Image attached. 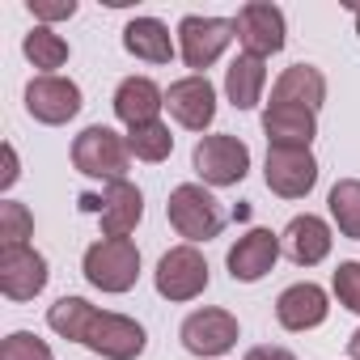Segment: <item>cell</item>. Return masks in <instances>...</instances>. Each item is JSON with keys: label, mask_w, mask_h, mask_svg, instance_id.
Wrapping results in <instances>:
<instances>
[{"label": "cell", "mask_w": 360, "mask_h": 360, "mask_svg": "<svg viewBox=\"0 0 360 360\" xmlns=\"http://www.w3.org/2000/svg\"><path fill=\"white\" fill-rule=\"evenodd\" d=\"M280 246H284V255L297 267H318L330 255V229H326L322 217L305 212V217H292L288 221V229L280 233Z\"/></svg>", "instance_id": "16"}, {"label": "cell", "mask_w": 360, "mask_h": 360, "mask_svg": "<svg viewBox=\"0 0 360 360\" xmlns=\"http://www.w3.org/2000/svg\"><path fill=\"white\" fill-rule=\"evenodd\" d=\"M123 47L136 56V60H148V64H169L174 60V39L169 30L157 22V18H136L123 26Z\"/></svg>", "instance_id": "21"}, {"label": "cell", "mask_w": 360, "mask_h": 360, "mask_svg": "<svg viewBox=\"0 0 360 360\" xmlns=\"http://www.w3.org/2000/svg\"><path fill=\"white\" fill-rule=\"evenodd\" d=\"M352 13H356V34H360V5H352Z\"/></svg>", "instance_id": "33"}, {"label": "cell", "mask_w": 360, "mask_h": 360, "mask_svg": "<svg viewBox=\"0 0 360 360\" xmlns=\"http://www.w3.org/2000/svg\"><path fill=\"white\" fill-rule=\"evenodd\" d=\"M208 288V259L195 246H174L157 263V292L165 301H195Z\"/></svg>", "instance_id": "6"}, {"label": "cell", "mask_w": 360, "mask_h": 360, "mask_svg": "<svg viewBox=\"0 0 360 360\" xmlns=\"http://www.w3.org/2000/svg\"><path fill=\"white\" fill-rule=\"evenodd\" d=\"M72 165H77L85 178L123 183V178H127V165H131V148H127V140H123L115 127L94 123V127H85V131L72 140Z\"/></svg>", "instance_id": "3"}, {"label": "cell", "mask_w": 360, "mask_h": 360, "mask_svg": "<svg viewBox=\"0 0 360 360\" xmlns=\"http://www.w3.org/2000/svg\"><path fill=\"white\" fill-rule=\"evenodd\" d=\"M18 174H22V169H18V153H13V144H5V174H0V187L9 191V187L18 183Z\"/></svg>", "instance_id": "31"}, {"label": "cell", "mask_w": 360, "mask_h": 360, "mask_svg": "<svg viewBox=\"0 0 360 360\" xmlns=\"http://www.w3.org/2000/svg\"><path fill=\"white\" fill-rule=\"evenodd\" d=\"M195 161V174L204 178L208 187H238L246 169H250V148L238 140V136H204L191 153Z\"/></svg>", "instance_id": "5"}, {"label": "cell", "mask_w": 360, "mask_h": 360, "mask_svg": "<svg viewBox=\"0 0 360 360\" xmlns=\"http://www.w3.org/2000/svg\"><path fill=\"white\" fill-rule=\"evenodd\" d=\"M326 204H330V221L339 225V233L360 242V178H343V183H335Z\"/></svg>", "instance_id": "24"}, {"label": "cell", "mask_w": 360, "mask_h": 360, "mask_svg": "<svg viewBox=\"0 0 360 360\" xmlns=\"http://www.w3.org/2000/svg\"><path fill=\"white\" fill-rule=\"evenodd\" d=\"M140 276V250L131 238H102L85 250V280L102 292H127Z\"/></svg>", "instance_id": "4"}, {"label": "cell", "mask_w": 360, "mask_h": 360, "mask_svg": "<svg viewBox=\"0 0 360 360\" xmlns=\"http://www.w3.org/2000/svg\"><path fill=\"white\" fill-rule=\"evenodd\" d=\"M263 178L280 200H305L318 183V161L309 148H267Z\"/></svg>", "instance_id": "10"}, {"label": "cell", "mask_w": 360, "mask_h": 360, "mask_svg": "<svg viewBox=\"0 0 360 360\" xmlns=\"http://www.w3.org/2000/svg\"><path fill=\"white\" fill-rule=\"evenodd\" d=\"M246 360H297L288 347H276V343H263V347H250Z\"/></svg>", "instance_id": "30"}, {"label": "cell", "mask_w": 360, "mask_h": 360, "mask_svg": "<svg viewBox=\"0 0 360 360\" xmlns=\"http://www.w3.org/2000/svg\"><path fill=\"white\" fill-rule=\"evenodd\" d=\"M165 106V94L157 81L148 77H127L119 81L115 89V115L127 123V127H140V123H157V110Z\"/></svg>", "instance_id": "20"}, {"label": "cell", "mask_w": 360, "mask_h": 360, "mask_svg": "<svg viewBox=\"0 0 360 360\" xmlns=\"http://www.w3.org/2000/svg\"><path fill=\"white\" fill-rule=\"evenodd\" d=\"M26 110L39 123L60 127V123L77 119V110H81V85L68 81V77H34L26 85Z\"/></svg>", "instance_id": "12"}, {"label": "cell", "mask_w": 360, "mask_h": 360, "mask_svg": "<svg viewBox=\"0 0 360 360\" xmlns=\"http://www.w3.org/2000/svg\"><path fill=\"white\" fill-rule=\"evenodd\" d=\"M276 259H280V238L271 229H250V233H242L229 246V259L225 263H229V276L233 280L255 284V280H263L276 267Z\"/></svg>", "instance_id": "15"}, {"label": "cell", "mask_w": 360, "mask_h": 360, "mask_svg": "<svg viewBox=\"0 0 360 360\" xmlns=\"http://www.w3.org/2000/svg\"><path fill=\"white\" fill-rule=\"evenodd\" d=\"M263 85H267V68H263L259 56H246V51H242V56L229 64V72H225V94H229V102H233L238 110L259 106Z\"/></svg>", "instance_id": "22"}, {"label": "cell", "mask_w": 360, "mask_h": 360, "mask_svg": "<svg viewBox=\"0 0 360 360\" xmlns=\"http://www.w3.org/2000/svg\"><path fill=\"white\" fill-rule=\"evenodd\" d=\"M47 326L106 360H136L148 343L144 326L136 318H123V314H106L98 305H89L85 297H60L51 309H47Z\"/></svg>", "instance_id": "1"}, {"label": "cell", "mask_w": 360, "mask_h": 360, "mask_svg": "<svg viewBox=\"0 0 360 360\" xmlns=\"http://www.w3.org/2000/svg\"><path fill=\"white\" fill-rule=\"evenodd\" d=\"M30 13L39 22H60V18L77 13V0H30Z\"/></svg>", "instance_id": "29"}, {"label": "cell", "mask_w": 360, "mask_h": 360, "mask_svg": "<svg viewBox=\"0 0 360 360\" xmlns=\"http://www.w3.org/2000/svg\"><path fill=\"white\" fill-rule=\"evenodd\" d=\"M0 360H56V356H51V347H47L39 335L13 330L5 343H0Z\"/></svg>", "instance_id": "27"}, {"label": "cell", "mask_w": 360, "mask_h": 360, "mask_svg": "<svg viewBox=\"0 0 360 360\" xmlns=\"http://www.w3.org/2000/svg\"><path fill=\"white\" fill-rule=\"evenodd\" d=\"M322 102H326V77L314 64H292L271 85V106H301V110H314L318 115Z\"/></svg>", "instance_id": "18"}, {"label": "cell", "mask_w": 360, "mask_h": 360, "mask_svg": "<svg viewBox=\"0 0 360 360\" xmlns=\"http://www.w3.org/2000/svg\"><path fill=\"white\" fill-rule=\"evenodd\" d=\"M127 148L136 161H165L174 153V136L169 127L157 119V123H140V127H127Z\"/></svg>", "instance_id": "25"}, {"label": "cell", "mask_w": 360, "mask_h": 360, "mask_svg": "<svg viewBox=\"0 0 360 360\" xmlns=\"http://www.w3.org/2000/svg\"><path fill=\"white\" fill-rule=\"evenodd\" d=\"M233 34H238L246 56L267 60V56L284 51V13L276 5H267V0H250L233 18Z\"/></svg>", "instance_id": "9"}, {"label": "cell", "mask_w": 360, "mask_h": 360, "mask_svg": "<svg viewBox=\"0 0 360 360\" xmlns=\"http://www.w3.org/2000/svg\"><path fill=\"white\" fill-rule=\"evenodd\" d=\"M229 39H238V34H233V22H225V18H200V13H191V18L178 22V51H183L187 68H195L200 77H204V68H212L221 60V51L229 47Z\"/></svg>", "instance_id": "7"}, {"label": "cell", "mask_w": 360, "mask_h": 360, "mask_svg": "<svg viewBox=\"0 0 360 360\" xmlns=\"http://www.w3.org/2000/svg\"><path fill=\"white\" fill-rule=\"evenodd\" d=\"M165 217L169 225L178 229V238H187V246L195 242H212L221 229H225V208L212 191H204L200 183H183L169 191V204H165Z\"/></svg>", "instance_id": "2"}, {"label": "cell", "mask_w": 360, "mask_h": 360, "mask_svg": "<svg viewBox=\"0 0 360 360\" xmlns=\"http://www.w3.org/2000/svg\"><path fill=\"white\" fill-rule=\"evenodd\" d=\"M47 259L34 246H0V292L9 301H34L47 288Z\"/></svg>", "instance_id": "11"}, {"label": "cell", "mask_w": 360, "mask_h": 360, "mask_svg": "<svg viewBox=\"0 0 360 360\" xmlns=\"http://www.w3.org/2000/svg\"><path fill=\"white\" fill-rule=\"evenodd\" d=\"M30 233H34V217L26 204H18V200L0 204V246H26Z\"/></svg>", "instance_id": "26"}, {"label": "cell", "mask_w": 360, "mask_h": 360, "mask_svg": "<svg viewBox=\"0 0 360 360\" xmlns=\"http://www.w3.org/2000/svg\"><path fill=\"white\" fill-rule=\"evenodd\" d=\"M81 212H98L106 238H127L144 217V195L136 183H106L102 195H81Z\"/></svg>", "instance_id": "8"}, {"label": "cell", "mask_w": 360, "mask_h": 360, "mask_svg": "<svg viewBox=\"0 0 360 360\" xmlns=\"http://www.w3.org/2000/svg\"><path fill=\"white\" fill-rule=\"evenodd\" d=\"M22 51L34 68H43V77H56V68L68 64V43L51 30V26H34L26 39H22Z\"/></svg>", "instance_id": "23"}, {"label": "cell", "mask_w": 360, "mask_h": 360, "mask_svg": "<svg viewBox=\"0 0 360 360\" xmlns=\"http://www.w3.org/2000/svg\"><path fill=\"white\" fill-rule=\"evenodd\" d=\"M347 352H352V360H360V330H356V335L347 339Z\"/></svg>", "instance_id": "32"}, {"label": "cell", "mask_w": 360, "mask_h": 360, "mask_svg": "<svg viewBox=\"0 0 360 360\" xmlns=\"http://www.w3.org/2000/svg\"><path fill=\"white\" fill-rule=\"evenodd\" d=\"M165 106H169V115L183 123V127L204 131V127L217 119V89H212L208 77L191 72V77L174 81V85L165 89Z\"/></svg>", "instance_id": "13"}, {"label": "cell", "mask_w": 360, "mask_h": 360, "mask_svg": "<svg viewBox=\"0 0 360 360\" xmlns=\"http://www.w3.org/2000/svg\"><path fill=\"white\" fill-rule=\"evenodd\" d=\"M330 284H335L339 305H343V309H352V314H360V263H356V259H352V263H339Z\"/></svg>", "instance_id": "28"}, {"label": "cell", "mask_w": 360, "mask_h": 360, "mask_svg": "<svg viewBox=\"0 0 360 360\" xmlns=\"http://www.w3.org/2000/svg\"><path fill=\"white\" fill-rule=\"evenodd\" d=\"M238 343V318L229 309H195L183 322V347L191 356H225Z\"/></svg>", "instance_id": "14"}, {"label": "cell", "mask_w": 360, "mask_h": 360, "mask_svg": "<svg viewBox=\"0 0 360 360\" xmlns=\"http://www.w3.org/2000/svg\"><path fill=\"white\" fill-rule=\"evenodd\" d=\"M263 131L271 148H309V140L318 136V115L301 110V106H271L263 110Z\"/></svg>", "instance_id": "19"}, {"label": "cell", "mask_w": 360, "mask_h": 360, "mask_svg": "<svg viewBox=\"0 0 360 360\" xmlns=\"http://www.w3.org/2000/svg\"><path fill=\"white\" fill-rule=\"evenodd\" d=\"M326 314H330L326 292L318 284H309V280L305 284H288L280 292V301H276V318H280L284 330H314V326L326 322Z\"/></svg>", "instance_id": "17"}]
</instances>
